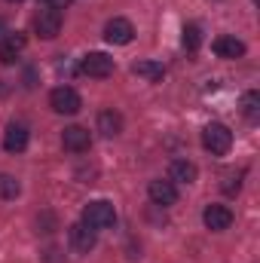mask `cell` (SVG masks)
Instances as JSON below:
<instances>
[{
    "mask_svg": "<svg viewBox=\"0 0 260 263\" xmlns=\"http://www.w3.org/2000/svg\"><path fill=\"white\" fill-rule=\"evenodd\" d=\"M28 126H22V123H9L6 126V135H3V147L9 150V153H22L25 147H28Z\"/></svg>",
    "mask_w": 260,
    "mask_h": 263,
    "instance_id": "cell-12",
    "label": "cell"
},
{
    "mask_svg": "<svg viewBox=\"0 0 260 263\" xmlns=\"http://www.w3.org/2000/svg\"><path fill=\"white\" fill-rule=\"evenodd\" d=\"M132 73L135 77H144V80H150V83H159L162 80V65H156V62H135L132 65Z\"/></svg>",
    "mask_w": 260,
    "mask_h": 263,
    "instance_id": "cell-16",
    "label": "cell"
},
{
    "mask_svg": "<svg viewBox=\"0 0 260 263\" xmlns=\"http://www.w3.org/2000/svg\"><path fill=\"white\" fill-rule=\"evenodd\" d=\"M12 3H15V0H12Z\"/></svg>",
    "mask_w": 260,
    "mask_h": 263,
    "instance_id": "cell-22",
    "label": "cell"
},
{
    "mask_svg": "<svg viewBox=\"0 0 260 263\" xmlns=\"http://www.w3.org/2000/svg\"><path fill=\"white\" fill-rule=\"evenodd\" d=\"M196 175H199V168L193 162H187V159H175L172 168H169V181L172 184H193Z\"/></svg>",
    "mask_w": 260,
    "mask_h": 263,
    "instance_id": "cell-14",
    "label": "cell"
},
{
    "mask_svg": "<svg viewBox=\"0 0 260 263\" xmlns=\"http://www.w3.org/2000/svg\"><path fill=\"white\" fill-rule=\"evenodd\" d=\"M211 49H214L217 59H242V55H245V43L236 40V37H230V34L217 37V40L211 43Z\"/></svg>",
    "mask_w": 260,
    "mask_h": 263,
    "instance_id": "cell-11",
    "label": "cell"
},
{
    "mask_svg": "<svg viewBox=\"0 0 260 263\" xmlns=\"http://www.w3.org/2000/svg\"><path fill=\"white\" fill-rule=\"evenodd\" d=\"M242 114H245L251 123L260 117V95L257 92H245V95H242Z\"/></svg>",
    "mask_w": 260,
    "mask_h": 263,
    "instance_id": "cell-18",
    "label": "cell"
},
{
    "mask_svg": "<svg viewBox=\"0 0 260 263\" xmlns=\"http://www.w3.org/2000/svg\"><path fill=\"white\" fill-rule=\"evenodd\" d=\"M83 223L89 227V230H107V227H114L117 223V211H114V205L110 202H104V199H95V202H89L86 208H83Z\"/></svg>",
    "mask_w": 260,
    "mask_h": 263,
    "instance_id": "cell-1",
    "label": "cell"
},
{
    "mask_svg": "<svg viewBox=\"0 0 260 263\" xmlns=\"http://www.w3.org/2000/svg\"><path fill=\"white\" fill-rule=\"evenodd\" d=\"M49 107H52L55 114L73 117V114L83 107V98H80V92H77V89H70V86H59V89H52V92H49Z\"/></svg>",
    "mask_w": 260,
    "mask_h": 263,
    "instance_id": "cell-3",
    "label": "cell"
},
{
    "mask_svg": "<svg viewBox=\"0 0 260 263\" xmlns=\"http://www.w3.org/2000/svg\"><path fill=\"white\" fill-rule=\"evenodd\" d=\"M202 220H205L208 230L220 233V230H230V223H233V211H230L227 205H205Z\"/></svg>",
    "mask_w": 260,
    "mask_h": 263,
    "instance_id": "cell-8",
    "label": "cell"
},
{
    "mask_svg": "<svg viewBox=\"0 0 260 263\" xmlns=\"http://www.w3.org/2000/svg\"><path fill=\"white\" fill-rule=\"evenodd\" d=\"M98 132L107 135V138L120 135V132H123V117H120L117 110H101V114H98Z\"/></svg>",
    "mask_w": 260,
    "mask_h": 263,
    "instance_id": "cell-15",
    "label": "cell"
},
{
    "mask_svg": "<svg viewBox=\"0 0 260 263\" xmlns=\"http://www.w3.org/2000/svg\"><path fill=\"white\" fill-rule=\"evenodd\" d=\"M22 193V184L12 175H0V199H15Z\"/></svg>",
    "mask_w": 260,
    "mask_h": 263,
    "instance_id": "cell-19",
    "label": "cell"
},
{
    "mask_svg": "<svg viewBox=\"0 0 260 263\" xmlns=\"http://www.w3.org/2000/svg\"><path fill=\"white\" fill-rule=\"evenodd\" d=\"M147 193H150V199L156 205H175L178 202V187L172 181H150Z\"/></svg>",
    "mask_w": 260,
    "mask_h": 263,
    "instance_id": "cell-13",
    "label": "cell"
},
{
    "mask_svg": "<svg viewBox=\"0 0 260 263\" xmlns=\"http://www.w3.org/2000/svg\"><path fill=\"white\" fill-rule=\"evenodd\" d=\"M3 34H6V22L0 18V37H3Z\"/></svg>",
    "mask_w": 260,
    "mask_h": 263,
    "instance_id": "cell-21",
    "label": "cell"
},
{
    "mask_svg": "<svg viewBox=\"0 0 260 263\" xmlns=\"http://www.w3.org/2000/svg\"><path fill=\"white\" fill-rule=\"evenodd\" d=\"M43 3H46L49 9H59V12H62L65 6H70V0H43Z\"/></svg>",
    "mask_w": 260,
    "mask_h": 263,
    "instance_id": "cell-20",
    "label": "cell"
},
{
    "mask_svg": "<svg viewBox=\"0 0 260 263\" xmlns=\"http://www.w3.org/2000/svg\"><path fill=\"white\" fill-rule=\"evenodd\" d=\"M28 46V37L25 34H6V37H0V62L3 65H12L18 55H22V49Z\"/></svg>",
    "mask_w": 260,
    "mask_h": 263,
    "instance_id": "cell-10",
    "label": "cell"
},
{
    "mask_svg": "<svg viewBox=\"0 0 260 263\" xmlns=\"http://www.w3.org/2000/svg\"><path fill=\"white\" fill-rule=\"evenodd\" d=\"M80 70H83L86 77L104 80V77H110V73H114V59H110V55H104V52H89V55L80 62Z\"/></svg>",
    "mask_w": 260,
    "mask_h": 263,
    "instance_id": "cell-5",
    "label": "cell"
},
{
    "mask_svg": "<svg viewBox=\"0 0 260 263\" xmlns=\"http://www.w3.org/2000/svg\"><path fill=\"white\" fill-rule=\"evenodd\" d=\"M132 37H135V28L129 18H110L104 25V40L114 46H126V43H132Z\"/></svg>",
    "mask_w": 260,
    "mask_h": 263,
    "instance_id": "cell-6",
    "label": "cell"
},
{
    "mask_svg": "<svg viewBox=\"0 0 260 263\" xmlns=\"http://www.w3.org/2000/svg\"><path fill=\"white\" fill-rule=\"evenodd\" d=\"M202 147H205L208 153H214V156H224V153H230V147H233V132L227 129L224 123H208V126L202 129Z\"/></svg>",
    "mask_w": 260,
    "mask_h": 263,
    "instance_id": "cell-2",
    "label": "cell"
},
{
    "mask_svg": "<svg viewBox=\"0 0 260 263\" xmlns=\"http://www.w3.org/2000/svg\"><path fill=\"white\" fill-rule=\"evenodd\" d=\"M34 31L43 37V40H55L59 34H62V12L59 9H40L37 15H34Z\"/></svg>",
    "mask_w": 260,
    "mask_h": 263,
    "instance_id": "cell-4",
    "label": "cell"
},
{
    "mask_svg": "<svg viewBox=\"0 0 260 263\" xmlns=\"http://www.w3.org/2000/svg\"><path fill=\"white\" fill-rule=\"evenodd\" d=\"M62 144H65V150H70V153H86L92 147V135H89V129H83V126H67L62 132Z\"/></svg>",
    "mask_w": 260,
    "mask_h": 263,
    "instance_id": "cell-7",
    "label": "cell"
},
{
    "mask_svg": "<svg viewBox=\"0 0 260 263\" xmlns=\"http://www.w3.org/2000/svg\"><path fill=\"white\" fill-rule=\"evenodd\" d=\"M181 43H184L187 52H196V49L202 46V31H199V25H184V37H181Z\"/></svg>",
    "mask_w": 260,
    "mask_h": 263,
    "instance_id": "cell-17",
    "label": "cell"
},
{
    "mask_svg": "<svg viewBox=\"0 0 260 263\" xmlns=\"http://www.w3.org/2000/svg\"><path fill=\"white\" fill-rule=\"evenodd\" d=\"M67 236H70V245H73V251H80V254H89V251L95 248V242H98L95 230H89L83 220H80V223H73V227L67 230Z\"/></svg>",
    "mask_w": 260,
    "mask_h": 263,
    "instance_id": "cell-9",
    "label": "cell"
}]
</instances>
